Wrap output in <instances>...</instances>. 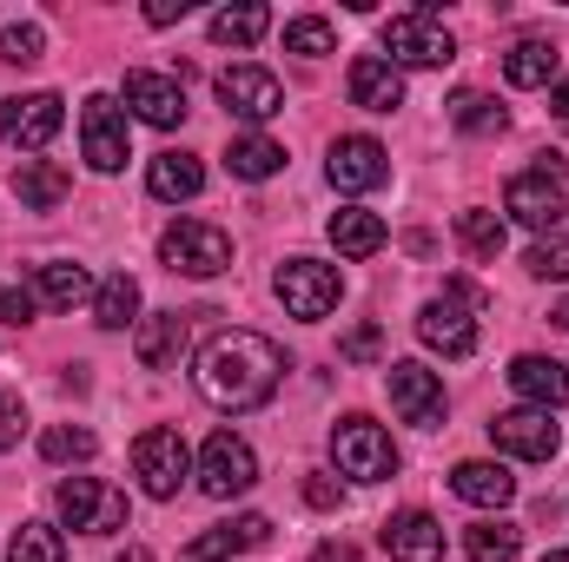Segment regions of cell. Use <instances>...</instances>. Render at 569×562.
I'll list each match as a JSON object with an SVG mask.
<instances>
[{
    "label": "cell",
    "mask_w": 569,
    "mask_h": 562,
    "mask_svg": "<svg viewBox=\"0 0 569 562\" xmlns=\"http://www.w3.org/2000/svg\"><path fill=\"white\" fill-rule=\"evenodd\" d=\"M146 192H152V199H199V192H206V165H199L192 152H159V159L146 165Z\"/></svg>",
    "instance_id": "obj_24"
},
{
    "label": "cell",
    "mask_w": 569,
    "mask_h": 562,
    "mask_svg": "<svg viewBox=\"0 0 569 562\" xmlns=\"http://www.w3.org/2000/svg\"><path fill=\"white\" fill-rule=\"evenodd\" d=\"M284 378V351L259 331H219L206 338L199 364H192V384L212 411H259Z\"/></svg>",
    "instance_id": "obj_1"
},
{
    "label": "cell",
    "mask_w": 569,
    "mask_h": 562,
    "mask_svg": "<svg viewBox=\"0 0 569 562\" xmlns=\"http://www.w3.org/2000/svg\"><path fill=\"white\" fill-rule=\"evenodd\" d=\"M418 338H425L430 351H443V358H470L477 351V318H470V304L463 298H430L425 311H418Z\"/></svg>",
    "instance_id": "obj_16"
},
{
    "label": "cell",
    "mask_w": 569,
    "mask_h": 562,
    "mask_svg": "<svg viewBox=\"0 0 569 562\" xmlns=\"http://www.w3.org/2000/svg\"><path fill=\"white\" fill-rule=\"evenodd\" d=\"M510 391L530 398V411H557V404H569V371L557 358H517L510 364Z\"/></svg>",
    "instance_id": "obj_22"
},
{
    "label": "cell",
    "mask_w": 569,
    "mask_h": 562,
    "mask_svg": "<svg viewBox=\"0 0 569 562\" xmlns=\"http://www.w3.org/2000/svg\"><path fill=\"white\" fill-rule=\"evenodd\" d=\"M331 47H338V33H331L325 13H298V20H284V53L318 60V53H331Z\"/></svg>",
    "instance_id": "obj_36"
},
{
    "label": "cell",
    "mask_w": 569,
    "mask_h": 562,
    "mask_svg": "<svg viewBox=\"0 0 569 562\" xmlns=\"http://www.w3.org/2000/svg\"><path fill=\"white\" fill-rule=\"evenodd\" d=\"M543 562H569V550H550V556H543Z\"/></svg>",
    "instance_id": "obj_49"
},
{
    "label": "cell",
    "mask_w": 569,
    "mask_h": 562,
    "mask_svg": "<svg viewBox=\"0 0 569 562\" xmlns=\"http://www.w3.org/2000/svg\"><path fill=\"white\" fill-rule=\"evenodd\" d=\"M450 127H463V133H503V107L490 93H457L450 100Z\"/></svg>",
    "instance_id": "obj_37"
},
{
    "label": "cell",
    "mask_w": 569,
    "mask_h": 562,
    "mask_svg": "<svg viewBox=\"0 0 569 562\" xmlns=\"http://www.w3.org/2000/svg\"><path fill=\"white\" fill-rule=\"evenodd\" d=\"M463 543H470V562H517V550H523V530L517 523H470L463 530Z\"/></svg>",
    "instance_id": "obj_32"
},
{
    "label": "cell",
    "mask_w": 569,
    "mask_h": 562,
    "mask_svg": "<svg viewBox=\"0 0 569 562\" xmlns=\"http://www.w3.org/2000/svg\"><path fill=\"white\" fill-rule=\"evenodd\" d=\"M345 87H351V107H365V113H398L405 107V73L378 53H358Z\"/></svg>",
    "instance_id": "obj_19"
},
{
    "label": "cell",
    "mask_w": 569,
    "mask_h": 562,
    "mask_svg": "<svg viewBox=\"0 0 569 562\" xmlns=\"http://www.w3.org/2000/svg\"><path fill=\"white\" fill-rule=\"evenodd\" d=\"M0 324H33V291L27 284H0Z\"/></svg>",
    "instance_id": "obj_41"
},
{
    "label": "cell",
    "mask_w": 569,
    "mask_h": 562,
    "mask_svg": "<svg viewBox=\"0 0 569 562\" xmlns=\"http://www.w3.org/2000/svg\"><path fill=\"white\" fill-rule=\"evenodd\" d=\"M199 318H212V311H152V318H140L133 351H140L146 371H179L186 338H192V324H199Z\"/></svg>",
    "instance_id": "obj_14"
},
{
    "label": "cell",
    "mask_w": 569,
    "mask_h": 562,
    "mask_svg": "<svg viewBox=\"0 0 569 562\" xmlns=\"http://www.w3.org/2000/svg\"><path fill=\"white\" fill-rule=\"evenodd\" d=\"M93 450H100V436H93L87 423H53V430L40 436V456H47V463H87Z\"/></svg>",
    "instance_id": "obj_35"
},
{
    "label": "cell",
    "mask_w": 569,
    "mask_h": 562,
    "mask_svg": "<svg viewBox=\"0 0 569 562\" xmlns=\"http://www.w3.org/2000/svg\"><path fill=\"white\" fill-rule=\"evenodd\" d=\"M450 490L463 496V503H477V510H503V503H517V476L503 470V463H457L450 470Z\"/></svg>",
    "instance_id": "obj_23"
},
{
    "label": "cell",
    "mask_w": 569,
    "mask_h": 562,
    "mask_svg": "<svg viewBox=\"0 0 569 562\" xmlns=\"http://www.w3.org/2000/svg\"><path fill=\"white\" fill-rule=\"evenodd\" d=\"M457 239H463L470 259H497L503 252V219L483 212V205H470V212H457Z\"/></svg>",
    "instance_id": "obj_33"
},
{
    "label": "cell",
    "mask_w": 569,
    "mask_h": 562,
    "mask_svg": "<svg viewBox=\"0 0 569 562\" xmlns=\"http://www.w3.org/2000/svg\"><path fill=\"white\" fill-rule=\"evenodd\" d=\"M557 47L550 40H517L510 53H503V80L510 87H543V80H557Z\"/></svg>",
    "instance_id": "obj_28"
},
{
    "label": "cell",
    "mask_w": 569,
    "mask_h": 562,
    "mask_svg": "<svg viewBox=\"0 0 569 562\" xmlns=\"http://www.w3.org/2000/svg\"><path fill=\"white\" fill-rule=\"evenodd\" d=\"M490 443L497 450H510V456H523V463H550L557 456V423H550V411H503V418H490Z\"/></svg>",
    "instance_id": "obj_15"
},
{
    "label": "cell",
    "mask_w": 569,
    "mask_h": 562,
    "mask_svg": "<svg viewBox=\"0 0 569 562\" xmlns=\"http://www.w3.org/2000/svg\"><path fill=\"white\" fill-rule=\"evenodd\" d=\"M13 192H20V205H33V212H53V205L73 192V179H67L53 159H13Z\"/></svg>",
    "instance_id": "obj_25"
},
{
    "label": "cell",
    "mask_w": 569,
    "mask_h": 562,
    "mask_svg": "<svg viewBox=\"0 0 569 562\" xmlns=\"http://www.w3.org/2000/svg\"><path fill=\"white\" fill-rule=\"evenodd\" d=\"M212 93H219V107H226L232 120H246V127H266V120L284 113V87H279V73H266V67H226V73L212 80Z\"/></svg>",
    "instance_id": "obj_8"
},
{
    "label": "cell",
    "mask_w": 569,
    "mask_h": 562,
    "mask_svg": "<svg viewBox=\"0 0 569 562\" xmlns=\"http://www.w3.org/2000/svg\"><path fill=\"white\" fill-rule=\"evenodd\" d=\"M186 470H192V456H186V436H179V430H166V423L140 430V443H133V476H140L146 496H159V503L179 496Z\"/></svg>",
    "instance_id": "obj_7"
},
{
    "label": "cell",
    "mask_w": 569,
    "mask_h": 562,
    "mask_svg": "<svg viewBox=\"0 0 569 562\" xmlns=\"http://www.w3.org/2000/svg\"><path fill=\"white\" fill-rule=\"evenodd\" d=\"M60 120H67L60 93H13V100H0V140L20 145V152H40V145H53Z\"/></svg>",
    "instance_id": "obj_12"
},
{
    "label": "cell",
    "mask_w": 569,
    "mask_h": 562,
    "mask_svg": "<svg viewBox=\"0 0 569 562\" xmlns=\"http://www.w3.org/2000/svg\"><path fill=\"white\" fill-rule=\"evenodd\" d=\"M331 456H338V470L351 476V483H385V476H398V443H391V430L371 418H345L331 430Z\"/></svg>",
    "instance_id": "obj_4"
},
{
    "label": "cell",
    "mask_w": 569,
    "mask_h": 562,
    "mask_svg": "<svg viewBox=\"0 0 569 562\" xmlns=\"http://www.w3.org/2000/svg\"><path fill=\"white\" fill-rule=\"evenodd\" d=\"M266 543H272V523L266 516H232V523L206 530L199 543H186L179 562H232L239 550H266Z\"/></svg>",
    "instance_id": "obj_20"
},
{
    "label": "cell",
    "mask_w": 569,
    "mask_h": 562,
    "mask_svg": "<svg viewBox=\"0 0 569 562\" xmlns=\"http://www.w3.org/2000/svg\"><path fill=\"white\" fill-rule=\"evenodd\" d=\"M385 391H391V411L405 423H418V430H437L443 423V384H437V371H425V364H391L385 371Z\"/></svg>",
    "instance_id": "obj_13"
},
{
    "label": "cell",
    "mask_w": 569,
    "mask_h": 562,
    "mask_svg": "<svg viewBox=\"0 0 569 562\" xmlns=\"http://www.w3.org/2000/svg\"><path fill=\"white\" fill-rule=\"evenodd\" d=\"M279 165H284V145L266 140V133H246V140L226 145V172L232 179H272Z\"/></svg>",
    "instance_id": "obj_30"
},
{
    "label": "cell",
    "mask_w": 569,
    "mask_h": 562,
    "mask_svg": "<svg viewBox=\"0 0 569 562\" xmlns=\"http://www.w3.org/2000/svg\"><path fill=\"white\" fill-rule=\"evenodd\" d=\"M550 113H557V120H569V80L557 87V93H550Z\"/></svg>",
    "instance_id": "obj_46"
},
{
    "label": "cell",
    "mask_w": 569,
    "mask_h": 562,
    "mask_svg": "<svg viewBox=\"0 0 569 562\" xmlns=\"http://www.w3.org/2000/svg\"><path fill=\"white\" fill-rule=\"evenodd\" d=\"M87 291H93L87 265H73V259H47V265H40V298H47L53 311H73Z\"/></svg>",
    "instance_id": "obj_31"
},
{
    "label": "cell",
    "mask_w": 569,
    "mask_h": 562,
    "mask_svg": "<svg viewBox=\"0 0 569 562\" xmlns=\"http://www.w3.org/2000/svg\"><path fill=\"white\" fill-rule=\"evenodd\" d=\"M186 13H192V0H152V7H146L152 27H172V20H186Z\"/></svg>",
    "instance_id": "obj_44"
},
{
    "label": "cell",
    "mask_w": 569,
    "mask_h": 562,
    "mask_svg": "<svg viewBox=\"0 0 569 562\" xmlns=\"http://www.w3.org/2000/svg\"><path fill=\"white\" fill-rule=\"evenodd\" d=\"M266 33H272V7H259V0L212 13V40H219V47H259Z\"/></svg>",
    "instance_id": "obj_27"
},
{
    "label": "cell",
    "mask_w": 569,
    "mask_h": 562,
    "mask_svg": "<svg viewBox=\"0 0 569 562\" xmlns=\"http://www.w3.org/2000/svg\"><path fill=\"white\" fill-rule=\"evenodd\" d=\"M252 483H259V456H252V443L232 436V430H212L206 450H199V490H206L212 503H232V496H246Z\"/></svg>",
    "instance_id": "obj_6"
},
{
    "label": "cell",
    "mask_w": 569,
    "mask_h": 562,
    "mask_svg": "<svg viewBox=\"0 0 569 562\" xmlns=\"http://www.w3.org/2000/svg\"><path fill=\"white\" fill-rule=\"evenodd\" d=\"M325 232H331V245H338L345 259H371V252L391 239V232H385V219H378V212H358V205L331 212V225H325Z\"/></svg>",
    "instance_id": "obj_26"
},
{
    "label": "cell",
    "mask_w": 569,
    "mask_h": 562,
    "mask_svg": "<svg viewBox=\"0 0 569 562\" xmlns=\"http://www.w3.org/2000/svg\"><path fill=\"white\" fill-rule=\"evenodd\" d=\"M133 318H140V284L127 279V272H113V279L93 291V324L100 331H127Z\"/></svg>",
    "instance_id": "obj_29"
},
{
    "label": "cell",
    "mask_w": 569,
    "mask_h": 562,
    "mask_svg": "<svg viewBox=\"0 0 569 562\" xmlns=\"http://www.w3.org/2000/svg\"><path fill=\"white\" fill-rule=\"evenodd\" d=\"M120 562H152V550H140V543H133V550H127Z\"/></svg>",
    "instance_id": "obj_48"
},
{
    "label": "cell",
    "mask_w": 569,
    "mask_h": 562,
    "mask_svg": "<svg viewBox=\"0 0 569 562\" xmlns=\"http://www.w3.org/2000/svg\"><path fill=\"white\" fill-rule=\"evenodd\" d=\"M20 430H27L20 398H7V391H0V450H13V443H20Z\"/></svg>",
    "instance_id": "obj_43"
},
{
    "label": "cell",
    "mask_w": 569,
    "mask_h": 562,
    "mask_svg": "<svg viewBox=\"0 0 569 562\" xmlns=\"http://www.w3.org/2000/svg\"><path fill=\"white\" fill-rule=\"evenodd\" d=\"M311 562H358V550H351V543H318Z\"/></svg>",
    "instance_id": "obj_45"
},
{
    "label": "cell",
    "mask_w": 569,
    "mask_h": 562,
    "mask_svg": "<svg viewBox=\"0 0 569 562\" xmlns=\"http://www.w3.org/2000/svg\"><path fill=\"white\" fill-rule=\"evenodd\" d=\"M305 503H311V510H338V503H345V490H338L325 470H311V476H305Z\"/></svg>",
    "instance_id": "obj_42"
},
{
    "label": "cell",
    "mask_w": 569,
    "mask_h": 562,
    "mask_svg": "<svg viewBox=\"0 0 569 562\" xmlns=\"http://www.w3.org/2000/svg\"><path fill=\"white\" fill-rule=\"evenodd\" d=\"M7 562H67V543L53 523H20L7 543Z\"/></svg>",
    "instance_id": "obj_34"
},
{
    "label": "cell",
    "mask_w": 569,
    "mask_h": 562,
    "mask_svg": "<svg viewBox=\"0 0 569 562\" xmlns=\"http://www.w3.org/2000/svg\"><path fill=\"white\" fill-rule=\"evenodd\" d=\"M378 351H385V331H378V324H351V331L338 338V358H351V364H371Z\"/></svg>",
    "instance_id": "obj_40"
},
{
    "label": "cell",
    "mask_w": 569,
    "mask_h": 562,
    "mask_svg": "<svg viewBox=\"0 0 569 562\" xmlns=\"http://www.w3.org/2000/svg\"><path fill=\"white\" fill-rule=\"evenodd\" d=\"M127 107L140 113L146 127L172 133V127L186 120V87H179L172 73H127Z\"/></svg>",
    "instance_id": "obj_18"
},
{
    "label": "cell",
    "mask_w": 569,
    "mask_h": 562,
    "mask_svg": "<svg viewBox=\"0 0 569 562\" xmlns=\"http://www.w3.org/2000/svg\"><path fill=\"white\" fill-rule=\"evenodd\" d=\"M385 53H391V67H450L457 40L430 7H405L385 20Z\"/></svg>",
    "instance_id": "obj_3"
},
{
    "label": "cell",
    "mask_w": 569,
    "mask_h": 562,
    "mask_svg": "<svg viewBox=\"0 0 569 562\" xmlns=\"http://www.w3.org/2000/svg\"><path fill=\"white\" fill-rule=\"evenodd\" d=\"M385 550L391 562H443V523L430 510H398L385 523Z\"/></svg>",
    "instance_id": "obj_21"
},
{
    "label": "cell",
    "mask_w": 569,
    "mask_h": 562,
    "mask_svg": "<svg viewBox=\"0 0 569 562\" xmlns=\"http://www.w3.org/2000/svg\"><path fill=\"white\" fill-rule=\"evenodd\" d=\"M53 503H60V523L80 530V536H113V530H127V490H113V483H100V476H67Z\"/></svg>",
    "instance_id": "obj_5"
},
{
    "label": "cell",
    "mask_w": 569,
    "mask_h": 562,
    "mask_svg": "<svg viewBox=\"0 0 569 562\" xmlns=\"http://www.w3.org/2000/svg\"><path fill=\"white\" fill-rule=\"evenodd\" d=\"M0 60H7V67H40V60H47V33H40L33 20H27V27H7V33H0Z\"/></svg>",
    "instance_id": "obj_38"
},
{
    "label": "cell",
    "mask_w": 569,
    "mask_h": 562,
    "mask_svg": "<svg viewBox=\"0 0 569 562\" xmlns=\"http://www.w3.org/2000/svg\"><path fill=\"white\" fill-rule=\"evenodd\" d=\"M338 265H318V259H284L279 265V298L291 318H305V324H318V318H331L338 311Z\"/></svg>",
    "instance_id": "obj_10"
},
{
    "label": "cell",
    "mask_w": 569,
    "mask_h": 562,
    "mask_svg": "<svg viewBox=\"0 0 569 562\" xmlns=\"http://www.w3.org/2000/svg\"><path fill=\"white\" fill-rule=\"evenodd\" d=\"M159 259L179 279H219L232 265V239L219 225H206V219H179V225L159 232Z\"/></svg>",
    "instance_id": "obj_2"
},
{
    "label": "cell",
    "mask_w": 569,
    "mask_h": 562,
    "mask_svg": "<svg viewBox=\"0 0 569 562\" xmlns=\"http://www.w3.org/2000/svg\"><path fill=\"white\" fill-rule=\"evenodd\" d=\"M80 152H87L93 172H120L133 159L127 152V113H120L113 93H87V107H80Z\"/></svg>",
    "instance_id": "obj_11"
},
{
    "label": "cell",
    "mask_w": 569,
    "mask_h": 562,
    "mask_svg": "<svg viewBox=\"0 0 569 562\" xmlns=\"http://www.w3.org/2000/svg\"><path fill=\"white\" fill-rule=\"evenodd\" d=\"M550 324H557V331H569V298H563V304H550Z\"/></svg>",
    "instance_id": "obj_47"
},
{
    "label": "cell",
    "mask_w": 569,
    "mask_h": 562,
    "mask_svg": "<svg viewBox=\"0 0 569 562\" xmlns=\"http://www.w3.org/2000/svg\"><path fill=\"white\" fill-rule=\"evenodd\" d=\"M523 265H530V279H569V239L563 232L537 239V245L523 252Z\"/></svg>",
    "instance_id": "obj_39"
},
{
    "label": "cell",
    "mask_w": 569,
    "mask_h": 562,
    "mask_svg": "<svg viewBox=\"0 0 569 562\" xmlns=\"http://www.w3.org/2000/svg\"><path fill=\"white\" fill-rule=\"evenodd\" d=\"M503 212L517 219V225H530V232H557L563 225V212H569V199H563V179L557 172H543V165H530V172H517L510 185H503Z\"/></svg>",
    "instance_id": "obj_9"
},
{
    "label": "cell",
    "mask_w": 569,
    "mask_h": 562,
    "mask_svg": "<svg viewBox=\"0 0 569 562\" xmlns=\"http://www.w3.org/2000/svg\"><path fill=\"white\" fill-rule=\"evenodd\" d=\"M391 179V152L378 140H365V133H351V140L331 145V185H345V192H371V185H385Z\"/></svg>",
    "instance_id": "obj_17"
}]
</instances>
